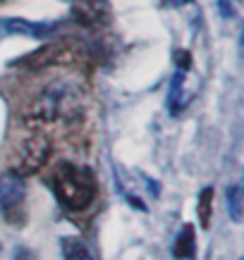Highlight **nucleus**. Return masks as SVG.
<instances>
[{
	"label": "nucleus",
	"instance_id": "9",
	"mask_svg": "<svg viewBox=\"0 0 244 260\" xmlns=\"http://www.w3.org/2000/svg\"><path fill=\"white\" fill-rule=\"evenodd\" d=\"M63 255L65 260H94L89 246L82 239H65L63 241Z\"/></svg>",
	"mask_w": 244,
	"mask_h": 260
},
{
	"label": "nucleus",
	"instance_id": "4",
	"mask_svg": "<svg viewBox=\"0 0 244 260\" xmlns=\"http://www.w3.org/2000/svg\"><path fill=\"white\" fill-rule=\"evenodd\" d=\"M72 57H74L72 43H48V46L39 48L36 53L24 57L22 64L29 67V70H43V67H50V64L70 62Z\"/></svg>",
	"mask_w": 244,
	"mask_h": 260
},
{
	"label": "nucleus",
	"instance_id": "15",
	"mask_svg": "<svg viewBox=\"0 0 244 260\" xmlns=\"http://www.w3.org/2000/svg\"><path fill=\"white\" fill-rule=\"evenodd\" d=\"M184 3H189V0H184Z\"/></svg>",
	"mask_w": 244,
	"mask_h": 260
},
{
	"label": "nucleus",
	"instance_id": "11",
	"mask_svg": "<svg viewBox=\"0 0 244 260\" xmlns=\"http://www.w3.org/2000/svg\"><path fill=\"white\" fill-rule=\"evenodd\" d=\"M228 210L232 222L242 220V205H239V186H230L228 191Z\"/></svg>",
	"mask_w": 244,
	"mask_h": 260
},
{
	"label": "nucleus",
	"instance_id": "6",
	"mask_svg": "<svg viewBox=\"0 0 244 260\" xmlns=\"http://www.w3.org/2000/svg\"><path fill=\"white\" fill-rule=\"evenodd\" d=\"M72 17L82 26H98L108 19V3L105 0H74Z\"/></svg>",
	"mask_w": 244,
	"mask_h": 260
},
{
	"label": "nucleus",
	"instance_id": "13",
	"mask_svg": "<svg viewBox=\"0 0 244 260\" xmlns=\"http://www.w3.org/2000/svg\"><path fill=\"white\" fill-rule=\"evenodd\" d=\"M175 60H177V67H180V70H189V67H192V55L184 53V50H177V53H175Z\"/></svg>",
	"mask_w": 244,
	"mask_h": 260
},
{
	"label": "nucleus",
	"instance_id": "10",
	"mask_svg": "<svg viewBox=\"0 0 244 260\" xmlns=\"http://www.w3.org/2000/svg\"><path fill=\"white\" fill-rule=\"evenodd\" d=\"M211 205H213V189L201 191V196H199V222H201V227H208L211 224Z\"/></svg>",
	"mask_w": 244,
	"mask_h": 260
},
{
	"label": "nucleus",
	"instance_id": "14",
	"mask_svg": "<svg viewBox=\"0 0 244 260\" xmlns=\"http://www.w3.org/2000/svg\"><path fill=\"white\" fill-rule=\"evenodd\" d=\"M3 36H8V26H5V22H0V39Z\"/></svg>",
	"mask_w": 244,
	"mask_h": 260
},
{
	"label": "nucleus",
	"instance_id": "3",
	"mask_svg": "<svg viewBox=\"0 0 244 260\" xmlns=\"http://www.w3.org/2000/svg\"><path fill=\"white\" fill-rule=\"evenodd\" d=\"M53 155V141L43 132H32L15 146L12 153V172L19 177L41 172Z\"/></svg>",
	"mask_w": 244,
	"mask_h": 260
},
{
	"label": "nucleus",
	"instance_id": "5",
	"mask_svg": "<svg viewBox=\"0 0 244 260\" xmlns=\"http://www.w3.org/2000/svg\"><path fill=\"white\" fill-rule=\"evenodd\" d=\"M24 193H26L24 177H19L15 172L0 174V213H8L15 205L22 203Z\"/></svg>",
	"mask_w": 244,
	"mask_h": 260
},
{
	"label": "nucleus",
	"instance_id": "2",
	"mask_svg": "<svg viewBox=\"0 0 244 260\" xmlns=\"http://www.w3.org/2000/svg\"><path fill=\"white\" fill-rule=\"evenodd\" d=\"M53 191L67 210H84L96 196V179L87 167L63 162L53 174Z\"/></svg>",
	"mask_w": 244,
	"mask_h": 260
},
{
	"label": "nucleus",
	"instance_id": "1",
	"mask_svg": "<svg viewBox=\"0 0 244 260\" xmlns=\"http://www.w3.org/2000/svg\"><path fill=\"white\" fill-rule=\"evenodd\" d=\"M87 110V91L74 79L60 77L41 88L32 105L34 122H72Z\"/></svg>",
	"mask_w": 244,
	"mask_h": 260
},
{
	"label": "nucleus",
	"instance_id": "8",
	"mask_svg": "<svg viewBox=\"0 0 244 260\" xmlns=\"http://www.w3.org/2000/svg\"><path fill=\"white\" fill-rule=\"evenodd\" d=\"M197 253V237H194V227L187 224V227L180 232V237L173 246V255L177 260H192Z\"/></svg>",
	"mask_w": 244,
	"mask_h": 260
},
{
	"label": "nucleus",
	"instance_id": "12",
	"mask_svg": "<svg viewBox=\"0 0 244 260\" xmlns=\"http://www.w3.org/2000/svg\"><path fill=\"white\" fill-rule=\"evenodd\" d=\"M180 91H182V72H177V74L173 77V88H170V98H168V103H170V108H173V110H177Z\"/></svg>",
	"mask_w": 244,
	"mask_h": 260
},
{
	"label": "nucleus",
	"instance_id": "7",
	"mask_svg": "<svg viewBox=\"0 0 244 260\" xmlns=\"http://www.w3.org/2000/svg\"><path fill=\"white\" fill-rule=\"evenodd\" d=\"M8 34H19V36H36L43 39L53 31L50 24H36V22H26V19H5Z\"/></svg>",
	"mask_w": 244,
	"mask_h": 260
}]
</instances>
